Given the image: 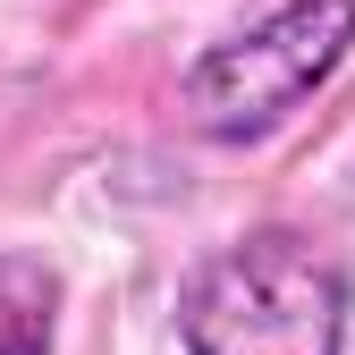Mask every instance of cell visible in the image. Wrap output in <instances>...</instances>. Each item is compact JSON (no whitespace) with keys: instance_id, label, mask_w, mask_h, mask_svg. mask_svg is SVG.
<instances>
[{"instance_id":"6da1fadb","label":"cell","mask_w":355,"mask_h":355,"mask_svg":"<svg viewBox=\"0 0 355 355\" xmlns=\"http://www.w3.org/2000/svg\"><path fill=\"white\" fill-rule=\"evenodd\" d=\"M355 279L304 229H245L211 245L178 288L187 355H347Z\"/></svg>"},{"instance_id":"7a4b0ae2","label":"cell","mask_w":355,"mask_h":355,"mask_svg":"<svg viewBox=\"0 0 355 355\" xmlns=\"http://www.w3.org/2000/svg\"><path fill=\"white\" fill-rule=\"evenodd\" d=\"M347 51H355V0H279L187 60L178 110L211 144H262L338 76Z\"/></svg>"},{"instance_id":"3957f363","label":"cell","mask_w":355,"mask_h":355,"mask_svg":"<svg viewBox=\"0 0 355 355\" xmlns=\"http://www.w3.org/2000/svg\"><path fill=\"white\" fill-rule=\"evenodd\" d=\"M60 347V271L42 254L0 245V355H51Z\"/></svg>"}]
</instances>
